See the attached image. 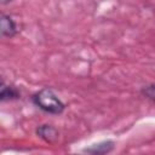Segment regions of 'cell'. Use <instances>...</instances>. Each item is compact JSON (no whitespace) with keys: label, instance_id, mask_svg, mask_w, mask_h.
Returning <instances> with one entry per match:
<instances>
[{"label":"cell","instance_id":"cell-1","mask_svg":"<svg viewBox=\"0 0 155 155\" xmlns=\"http://www.w3.org/2000/svg\"><path fill=\"white\" fill-rule=\"evenodd\" d=\"M31 102L40 110L51 115H59L65 110V104L63 101L50 87H44L35 92L31 96Z\"/></svg>","mask_w":155,"mask_h":155},{"label":"cell","instance_id":"cell-2","mask_svg":"<svg viewBox=\"0 0 155 155\" xmlns=\"http://www.w3.org/2000/svg\"><path fill=\"white\" fill-rule=\"evenodd\" d=\"M21 30L19 24L17 23V21L6 13L1 15L0 18V34L2 38H15Z\"/></svg>","mask_w":155,"mask_h":155},{"label":"cell","instance_id":"cell-3","mask_svg":"<svg viewBox=\"0 0 155 155\" xmlns=\"http://www.w3.org/2000/svg\"><path fill=\"white\" fill-rule=\"evenodd\" d=\"M114 148H115V142L113 139H104L97 143H92L88 147H85L81 151L91 155H105L111 153Z\"/></svg>","mask_w":155,"mask_h":155},{"label":"cell","instance_id":"cell-4","mask_svg":"<svg viewBox=\"0 0 155 155\" xmlns=\"http://www.w3.org/2000/svg\"><path fill=\"white\" fill-rule=\"evenodd\" d=\"M35 133L39 138H41L42 140H45L46 143H56L58 140V137H59V133H58V130L52 126V125H48V124H44V125H40L36 127L35 130Z\"/></svg>","mask_w":155,"mask_h":155},{"label":"cell","instance_id":"cell-5","mask_svg":"<svg viewBox=\"0 0 155 155\" xmlns=\"http://www.w3.org/2000/svg\"><path fill=\"white\" fill-rule=\"evenodd\" d=\"M21 98V92L17 87L13 85L6 84L5 81H1V87H0V101L1 102H11V101H17Z\"/></svg>","mask_w":155,"mask_h":155},{"label":"cell","instance_id":"cell-6","mask_svg":"<svg viewBox=\"0 0 155 155\" xmlns=\"http://www.w3.org/2000/svg\"><path fill=\"white\" fill-rule=\"evenodd\" d=\"M140 93L143 94V97H145L147 99H149L151 103L155 104V84H150L148 86H144L140 90Z\"/></svg>","mask_w":155,"mask_h":155},{"label":"cell","instance_id":"cell-7","mask_svg":"<svg viewBox=\"0 0 155 155\" xmlns=\"http://www.w3.org/2000/svg\"><path fill=\"white\" fill-rule=\"evenodd\" d=\"M13 0H1V4L2 5H7V4H10V2H12Z\"/></svg>","mask_w":155,"mask_h":155}]
</instances>
